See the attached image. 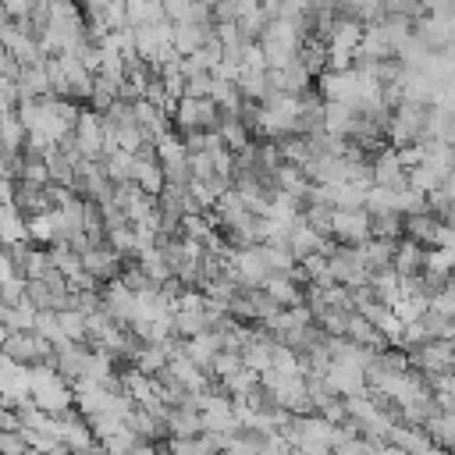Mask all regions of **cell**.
<instances>
[{
    "label": "cell",
    "instance_id": "cell-28",
    "mask_svg": "<svg viewBox=\"0 0 455 455\" xmlns=\"http://www.w3.org/2000/svg\"><path fill=\"white\" fill-rule=\"evenodd\" d=\"M0 430H25V419L14 409H0Z\"/></svg>",
    "mask_w": 455,
    "mask_h": 455
},
{
    "label": "cell",
    "instance_id": "cell-3",
    "mask_svg": "<svg viewBox=\"0 0 455 455\" xmlns=\"http://www.w3.org/2000/svg\"><path fill=\"white\" fill-rule=\"evenodd\" d=\"M405 355H409V370L416 373H455V341L427 338Z\"/></svg>",
    "mask_w": 455,
    "mask_h": 455
},
{
    "label": "cell",
    "instance_id": "cell-14",
    "mask_svg": "<svg viewBox=\"0 0 455 455\" xmlns=\"http://www.w3.org/2000/svg\"><path fill=\"white\" fill-rule=\"evenodd\" d=\"M441 228H444V224H441V217H437V213H430V210L405 217V238H412V242H419V245H427V249H434V245H437Z\"/></svg>",
    "mask_w": 455,
    "mask_h": 455
},
{
    "label": "cell",
    "instance_id": "cell-24",
    "mask_svg": "<svg viewBox=\"0 0 455 455\" xmlns=\"http://www.w3.org/2000/svg\"><path fill=\"white\" fill-rule=\"evenodd\" d=\"M427 434L434 437V444L455 451V412H444V409H441V412L427 423Z\"/></svg>",
    "mask_w": 455,
    "mask_h": 455
},
{
    "label": "cell",
    "instance_id": "cell-5",
    "mask_svg": "<svg viewBox=\"0 0 455 455\" xmlns=\"http://www.w3.org/2000/svg\"><path fill=\"white\" fill-rule=\"evenodd\" d=\"M270 89L274 92H288V96H302L309 89H316V75L306 68L302 53L281 68H270Z\"/></svg>",
    "mask_w": 455,
    "mask_h": 455
},
{
    "label": "cell",
    "instance_id": "cell-12",
    "mask_svg": "<svg viewBox=\"0 0 455 455\" xmlns=\"http://www.w3.org/2000/svg\"><path fill=\"white\" fill-rule=\"evenodd\" d=\"M263 288H267V291H270L284 309H291V306H302V302H306V288H302V284H295L288 270H270V274H267V281H263Z\"/></svg>",
    "mask_w": 455,
    "mask_h": 455
},
{
    "label": "cell",
    "instance_id": "cell-6",
    "mask_svg": "<svg viewBox=\"0 0 455 455\" xmlns=\"http://www.w3.org/2000/svg\"><path fill=\"white\" fill-rule=\"evenodd\" d=\"M100 295H103V309H107L117 323H124V327L135 323V316H139V295H135L121 277L107 281V284L100 288Z\"/></svg>",
    "mask_w": 455,
    "mask_h": 455
},
{
    "label": "cell",
    "instance_id": "cell-2",
    "mask_svg": "<svg viewBox=\"0 0 455 455\" xmlns=\"http://www.w3.org/2000/svg\"><path fill=\"white\" fill-rule=\"evenodd\" d=\"M171 117L181 135H196V132H220L224 110L213 103V96H181Z\"/></svg>",
    "mask_w": 455,
    "mask_h": 455
},
{
    "label": "cell",
    "instance_id": "cell-15",
    "mask_svg": "<svg viewBox=\"0 0 455 455\" xmlns=\"http://www.w3.org/2000/svg\"><path fill=\"white\" fill-rule=\"evenodd\" d=\"M359 313H366L370 320H373V327L395 345L398 338H402V331H405V320L398 316V309L395 306H384V302H370L366 309H359Z\"/></svg>",
    "mask_w": 455,
    "mask_h": 455
},
{
    "label": "cell",
    "instance_id": "cell-11",
    "mask_svg": "<svg viewBox=\"0 0 455 455\" xmlns=\"http://www.w3.org/2000/svg\"><path fill=\"white\" fill-rule=\"evenodd\" d=\"M398 242H402V238H398ZM398 242H391V238H370L366 245H359V252H363V263H366L370 277L395 270V249H398Z\"/></svg>",
    "mask_w": 455,
    "mask_h": 455
},
{
    "label": "cell",
    "instance_id": "cell-16",
    "mask_svg": "<svg viewBox=\"0 0 455 455\" xmlns=\"http://www.w3.org/2000/svg\"><path fill=\"white\" fill-rule=\"evenodd\" d=\"M167 423H171L174 437H196V434L206 430V427H203V412H199L196 405H171Z\"/></svg>",
    "mask_w": 455,
    "mask_h": 455
},
{
    "label": "cell",
    "instance_id": "cell-27",
    "mask_svg": "<svg viewBox=\"0 0 455 455\" xmlns=\"http://www.w3.org/2000/svg\"><path fill=\"white\" fill-rule=\"evenodd\" d=\"M427 14H437V18H455V0H423Z\"/></svg>",
    "mask_w": 455,
    "mask_h": 455
},
{
    "label": "cell",
    "instance_id": "cell-17",
    "mask_svg": "<svg viewBox=\"0 0 455 455\" xmlns=\"http://www.w3.org/2000/svg\"><path fill=\"white\" fill-rule=\"evenodd\" d=\"M57 316H60V334L68 341H85L89 338V313L82 306L68 302L64 309H57Z\"/></svg>",
    "mask_w": 455,
    "mask_h": 455
},
{
    "label": "cell",
    "instance_id": "cell-23",
    "mask_svg": "<svg viewBox=\"0 0 455 455\" xmlns=\"http://www.w3.org/2000/svg\"><path fill=\"white\" fill-rule=\"evenodd\" d=\"M419 323H423L427 338L455 341V316H448V313H441V309H427V313L419 316Z\"/></svg>",
    "mask_w": 455,
    "mask_h": 455
},
{
    "label": "cell",
    "instance_id": "cell-13",
    "mask_svg": "<svg viewBox=\"0 0 455 455\" xmlns=\"http://www.w3.org/2000/svg\"><path fill=\"white\" fill-rule=\"evenodd\" d=\"M427 270V245L412 242V238H402L398 249H395V274L398 277H416Z\"/></svg>",
    "mask_w": 455,
    "mask_h": 455
},
{
    "label": "cell",
    "instance_id": "cell-21",
    "mask_svg": "<svg viewBox=\"0 0 455 455\" xmlns=\"http://www.w3.org/2000/svg\"><path fill=\"white\" fill-rule=\"evenodd\" d=\"M149 21H167L164 0H128V25H149Z\"/></svg>",
    "mask_w": 455,
    "mask_h": 455
},
{
    "label": "cell",
    "instance_id": "cell-7",
    "mask_svg": "<svg viewBox=\"0 0 455 455\" xmlns=\"http://www.w3.org/2000/svg\"><path fill=\"white\" fill-rule=\"evenodd\" d=\"M373 185L398 188V192L409 188V167L402 164L395 146H384L380 153H373Z\"/></svg>",
    "mask_w": 455,
    "mask_h": 455
},
{
    "label": "cell",
    "instance_id": "cell-1",
    "mask_svg": "<svg viewBox=\"0 0 455 455\" xmlns=\"http://www.w3.org/2000/svg\"><path fill=\"white\" fill-rule=\"evenodd\" d=\"M306 43H309L306 39V28H299L291 21H270L263 28V36H259V50L267 57V68H281V64L295 60Z\"/></svg>",
    "mask_w": 455,
    "mask_h": 455
},
{
    "label": "cell",
    "instance_id": "cell-18",
    "mask_svg": "<svg viewBox=\"0 0 455 455\" xmlns=\"http://www.w3.org/2000/svg\"><path fill=\"white\" fill-rule=\"evenodd\" d=\"M370 284H373V295H377V302H384V306H398V302L405 299V281H402L395 270L370 277Z\"/></svg>",
    "mask_w": 455,
    "mask_h": 455
},
{
    "label": "cell",
    "instance_id": "cell-10",
    "mask_svg": "<svg viewBox=\"0 0 455 455\" xmlns=\"http://www.w3.org/2000/svg\"><path fill=\"white\" fill-rule=\"evenodd\" d=\"M231 270L238 274V281L245 288H259L270 274L267 259H263V249L259 245H249V249H235V259H231Z\"/></svg>",
    "mask_w": 455,
    "mask_h": 455
},
{
    "label": "cell",
    "instance_id": "cell-8",
    "mask_svg": "<svg viewBox=\"0 0 455 455\" xmlns=\"http://www.w3.org/2000/svg\"><path fill=\"white\" fill-rule=\"evenodd\" d=\"M82 263H85V274L96 277L100 284L121 277V252H117L110 242H103V245H89V249L82 252Z\"/></svg>",
    "mask_w": 455,
    "mask_h": 455
},
{
    "label": "cell",
    "instance_id": "cell-9",
    "mask_svg": "<svg viewBox=\"0 0 455 455\" xmlns=\"http://www.w3.org/2000/svg\"><path fill=\"white\" fill-rule=\"evenodd\" d=\"M334 238L345 242V245H366L373 238L370 213L366 210H338V217H334Z\"/></svg>",
    "mask_w": 455,
    "mask_h": 455
},
{
    "label": "cell",
    "instance_id": "cell-22",
    "mask_svg": "<svg viewBox=\"0 0 455 455\" xmlns=\"http://www.w3.org/2000/svg\"><path fill=\"white\" fill-rule=\"evenodd\" d=\"M334 217H338V210L327 206V203H309L306 213H302V220H306L309 228H316L323 238H334Z\"/></svg>",
    "mask_w": 455,
    "mask_h": 455
},
{
    "label": "cell",
    "instance_id": "cell-4",
    "mask_svg": "<svg viewBox=\"0 0 455 455\" xmlns=\"http://www.w3.org/2000/svg\"><path fill=\"white\" fill-rule=\"evenodd\" d=\"M412 36L419 46H427L430 53H448L455 46V18H437V14H423L412 21Z\"/></svg>",
    "mask_w": 455,
    "mask_h": 455
},
{
    "label": "cell",
    "instance_id": "cell-26",
    "mask_svg": "<svg viewBox=\"0 0 455 455\" xmlns=\"http://www.w3.org/2000/svg\"><path fill=\"white\" fill-rule=\"evenodd\" d=\"M39 0H4V14L14 18V21H25L32 11H36Z\"/></svg>",
    "mask_w": 455,
    "mask_h": 455
},
{
    "label": "cell",
    "instance_id": "cell-19",
    "mask_svg": "<svg viewBox=\"0 0 455 455\" xmlns=\"http://www.w3.org/2000/svg\"><path fill=\"white\" fill-rule=\"evenodd\" d=\"M36 306L25 299L18 306H0V320H4V331H36Z\"/></svg>",
    "mask_w": 455,
    "mask_h": 455
},
{
    "label": "cell",
    "instance_id": "cell-20",
    "mask_svg": "<svg viewBox=\"0 0 455 455\" xmlns=\"http://www.w3.org/2000/svg\"><path fill=\"white\" fill-rule=\"evenodd\" d=\"M220 139H224V142H228V146L238 153V149H245V146H249L256 135L249 132V124H245L238 114H228V110H224V121H220Z\"/></svg>",
    "mask_w": 455,
    "mask_h": 455
},
{
    "label": "cell",
    "instance_id": "cell-25",
    "mask_svg": "<svg viewBox=\"0 0 455 455\" xmlns=\"http://www.w3.org/2000/svg\"><path fill=\"white\" fill-rule=\"evenodd\" d=\"M32 441L25 430H0V455H28Z\"/></svg>",
    "mask_w": 455,
    "mask_h": 455
}]
</instances>
